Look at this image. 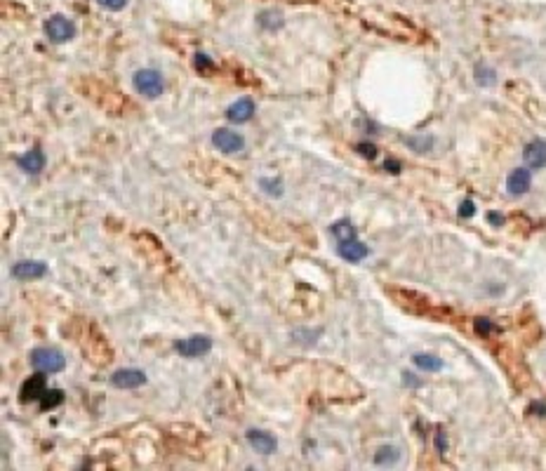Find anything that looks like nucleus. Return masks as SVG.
Listing matches in <instances>:
<instances>
[{
	"label": "nucleus",
	"mask_w": 546,
	"mask_h": 471,
	"mask_svg": "<svg viewBox=\"0 0 546 471\" xmlns=\"http://www.w3.org/2000/svg\"><path fill=\"white\" fill-rule=\"evenodd\" d=\"M31 365L38 370V373L45 375H57L66 368V358L59 349L52 347H38L31 351Z\"/></svg>",
	"instance_id": "1"
},
{
	"label": "nucleus",
	"mask_w": 546,
	"mask_h": 471,
	"mask_svg": "<svg viewBox=\"0 0 546 471\" xmlns=\"http://www.w3.org/2000/svg\"><path fill=\"white\" fill-rule=\"evenodd\" d=\"M132 85L146 99H158L165 92V78L156 69H139L132 76Z\"/></svg>",
	"instance_id": "2"
},
{
	"label": "nucleus",
	"mask_w": 546,
	"mask_h": 471,
	"mask_svg": "<svg viewBox=\"0 0 546 471\" xmlns=\"http://www.w3.org/2000/svg\"><path fill=\"white\" fill-rule=\"evenodd\" d=\"M43 31H45L47 41L54 43V45H64V43L76 38V24L64 14H52L49 19H45Z\"/></svg>",
	"instance_id": "3"
},
{
	"label": "nucleus",
	"mask_w": 546,
	"mask_h": 471,
	"mask_svg": "<svg viewBox=\"0 0 546 471\" xmlns=\"http://www.w3.org/2000/svg\"><path fill=\"white\" fill-rule=\"evenodd\" d=\"M174 351L181 353L184 358H201L212 351V340L207 335H193L186 340L174 342Z\"/></svg>",
	"instance_id": "4"
},
{
	"label": "nucleus",
	"mask_w": 546,
	"mask_h": 471,
	"mask_svg": "<svg viewBox=\"0 0 546 471\" xmlns=\"http://www.w3.org/2000/svg\"><path fill=\"white\" fill-rule=\"evenodd\" d=\"M212 146L222 153H238L245 149V137L240 132H234L229 127H217L212 132Z\"/></svg>",
	"instance_id": "5"
},
{
	"label": "nucleus",
	"mask_w": 546,
	"mask_h": 471,
	"mask_svg": "<svg viewBox=\"0 0 546 471\" xmlns=\"http://www.w3.org/2000/svg\"><path fill=\"white\" fill-rule=\"evenodd\" d=\"M109 382H111L115 389H139V386L146 384V373L144 370H137V368L115 370Z\"/></svg>",
	"instance_id": "6"
},
{
	"label": "nucleus",
	"mask_w": 546,
	"mask_h": 471,
	"mask_svg": "<svg viewBox=\"0 0 546 471\" xmlns=\"http://www.w3.org/2000/svg\"><path fill=\"white\" fill-rule=\"evenodd\" d=\"M255 102H252L250 97H240L238 102H234L229 109H226V120L229 123H236V125H242V123H250L252 118H255Z\"/></svg>",
	"instance_id": "7"
},
{
	"label": "nucleus",
	"mask_w": 546,
	"mask_h": 471,
	"mask_svg": "<svg viewBox=\"0 0 546 471\" xmlns=\"http://www.w3.org/2000/svg\"><path fill=\"white\" fill-rule=\"evenodd\" d=\"M47 274V264L38 259H21L12 267V276L16 281H36Z\"/></svg>",
	"instance_id": "8"
},
{
	"label": "nucleus",
	"mask_w": 546,
	"mask_h": 471,
	"mask_svg": "<svg viewBox=\"0 0 546 471\" xmlns=\"http://www.w3.org/2000/svg\"><path fill=\"white\" fill-rule=\"evenodd\" d=\"M245 436H247V443H250V448H252V450H257L259 455H273L275 448H278V441H275V436L269 434V431L250 429Z\"/></svg>",
	"instance_id": "9"
},
{
	"label": "nucleus",
	"mask_w": 546,
	"mask_h": 471,
	"mask_svg": "<svg viewBox=\"0 0 546 471\" xmlns=\"http://www.w3.org/2000/svg\"><path fill=\"white\" fill-rule=\"evenodd\" d=\"M47 391V384H45V373H38L29 377V380L21 384V391H19V401L21 403H29V401H41L43 393Z\"/></svg>",
	"instance_id": "10"
},
{
	"label": "nucleus",
	"mask_w": 546,
	"mask_h": 471,
	"mask_svg": "<svg viewBox=\"0 0 546 471\" xmlns=\"http://www.w3.org/2000/svg\"><path fill=\"white\" fill-rule=\"evenodd\" d=\"M337 254L344 262H349V264H358V262H363V259L367 257L369 254V248L365 245V243H361L356 238V241H346V243H337Z\"/></svg>",
	"instance_id": "11"
},
{
	"label": "nucleus",
	"mask_w": 546,
	"mask_h": 471,
	"mask_svg": "<svg viewBox=\"0 0 546 471\" xmlns=\"http://www.w3.org/2000/svg\"><path fill=\"white\" fill-rule=\"evenodd\" d=\"M523 160L530 170H542L546 165V142L544 140H532L523 149Z\"/></svg>",
	"instance_id": "12"
},
{
	"label": "nucleus",
	"mask_w": 546,
	"mask_h": 471,
	"mask_svg": "<svg viewBox=\"0 0 546 471\" xmlns=\"http://www.w3.org/2000/svg\"><path fill=\"white\" fill-rule=\"evenodd\" d=\"M16 165H19L26 175H41L43 168H45V153H43L41 149H31L24 156L16 158Z\"/></svg>",
	"instance_id": "13"
},
{
	"label": "nucleus",
	"mask_w": 546,
	"mask_h": 471,
	"mask_svg": "<svg viewBox=\"0 0 546 471\" xmlns=\"http://www.w3.org/2000/svg\"><path fill=\"white\" fill-rule=\"evenodd\" d=\"M530 184H532V175H530V170H525V168L514 170V173L509 175V179H506V188H509L511 196H523V193L530 188Z\"/></svg>",
	"instance_id": "14"
},
{
	"label": "nucleus",
	"mask_w": 546,
	"mask_h": 471,
	"mask_svg": "<svg viewBox=\"0 0 546 471\" xmlns=\"http://www.w3.org/2000/svg\"><path fill=\"white\" fill-rule=\"evenodd\" d=\"M330 234L334 236V241L337 243H346V241H356L358 238V231H356V226L351 224L349 219H339V221H334L332 226H330Z\"/></svg>",
	"instance_id": "15"
},
{
	"label": "nucleus",
	"mask_w": 546,
	"mask_h": 471,
	"mask_svg": "<svg viewBox=\"0 0 546 471\" xmlns=\"http://www.w3.org/2000/svg\"><path fill=\"white\" fill-rule=\"evenodd\" d=\"M257 24L262 26L264 31L275 33V31H280V29H283L285 19H283V14H280V12H275V10H264V12L257 17Z\"/></svg>",
	"instance_id": "16"
},
{
	"label": "nucleus",
	"mask_w": 546,
	"mask_h": 471,
	"mask_svg": "<svg viewBox=\"0 0 546 471\" xmlns=\"http://www.w3.org/2000/svg\"><path fill=\"white\" fill-rule=\"evenodd\" d=\"M398 459H400V450L396 446H382L374 452V464L377 467H389V464H396Z\"/></svg>",
	"instance_id": "17"
},
{
	"label": "nucleus",
	"mask_w": 546,
	"mask_h": 471,
	"mask_svg": "<svg viewBox=\"0 0 546 471\" xmlns=\"http://www.w3.org/2000/svg\"><path fill=\"white\" fill-rule=\"evenodd\" d=\"M412 361L419 370H426V373H438V370H443V361H440L438 356H431V353H417V356H412Z\"/></svg>",
	"instance_id": "18"
},
{
	"label": "nucleus",
	"mask_w": 546,
	"mask_h": 471,
	"mask_svg": "<svg viewBox=\"0 0 546 471\" xmlns=\"http://www.w3.org/2000/svg\"><path fill=\"white\" fill-rule=\"evenodd\" d=\"M259 188L271 198H280L285 193L283 179H275V177H262V179H259Z\"/></svg>",
	"instance_id": "19"
},
{
	"label": "nucleus",
	"mask_w": 546,
	"mask_h": 471,
	"mask_svg": "<svg viewBox=\"0 0 546 471\" xmlns=\"http://www.w3.org/2000/svg\"><path fill=\"white\" fill-rule=\"evenodd\" d=\"M64 403V391L59 389H47L41 398V410H54Z\"/></svg>",
	"instance_id": "20"
},
{
	"label": "nucleus",
	"mask_w": 546,
	"mask_h": 471,
	"mask_svg": "<svg viewBox=\"0 0 546 471\" xmlns=\"http://www.w3.org/2000/svg\"><path fill=\"white\" fill-rule=\"evenodd\" d=\"M476 80H478V85H494V71L492 69H488V66H483V64H478L476 66Z\"/></svg>",
	"instance_id": "21"
},
{
	"label": "nucleus",
	"mask_w": 546,
	"mask_h": 471,
	"mask_svg": "<svg viewBox=\"0 0 546 471\" xmlns=\"http://www.w3.org/2000/svg\"><path fill=\"white\" fill-rule=\"evenodd\" d=\"M97 5L104 10H111V12H120V10H125L128 0H97Z\"/></svg>",
	"instance_id": "22"
},
{
	"label": "nucleus",
	"mask_w": 546,
	"mask_h": 471,
	"mask_svg": "<svg viewBox=\"0 0 546 471\" xmlns=\"http://www.w3.org/2000/svg\"><path fill=\"white\" fill-rule=\"evenodd\" d=\"M494 330H497V328H494L488 318H478L476 320V332H478V335H490V332H494Z\"/></svg>",
	"instance_id": "23"
},
{
	"label": "nucleus",
	"mask_w": 546,
	"mask_h": 471,
	"mask_svg": "<svg viewBox=\"0 0 546 471\" xmlns=\"http://www.w3.org/2000/svg\"><path fill=\"white\" fill-rule=\"evenodd\" d=\"M358 151H361V156H365V158H377V146H372V144H367V142H363V144H358Z\"/></svg>",
	"instance_id": "24"
},
{
	"label": "nucleus",
	"mask_w": 546,
	"mask_h": 471,
	"mask_svg": "<svg viewBox=\"0 0 546 471\" xmlns=\"http://www.w3.org/2000/svg\"><path fill=\"white\" fill-rule=\"evenodd\" d=\"M193 64H196V69H198V71H207V69H212V62H209V59H207V54H201V52L196 54V62H193Z\"/></svg>",
	"instance_id": "25"
},
{
	"label": "nucleus",
	"mask_w": 546,
	"mask_h": 471,
	"mask_svg": "<svg viewBox=\"0 0 546 471\" xmlns=\"http://www.w3.org/2000/svg\"><path fill=\"white\" fill-rule=\"evenodd\" d=\"M473 212H476V205H473V201H464L459 205V217H473Z\"/></svg>",
	"instance_id": "26"
},
{
	"label": "nucleus",
	"mask_w": 546,
	"mask_h": 471,
	"mask_svg": "<svg viewBox=\"0 0 546 471\" xmlns=\"http://www.w3.org/2000/svg\"><path fill=\"white\" fill-rule=\"evenodd\" d=\"M488 221L492 226H501L504 224V215H499V212H488Z\"/></svg>",
	"instance_id": "27"
},
{
	"label": "nucleus",
	"mask_w": 546,
	"mask_h": 471,
	"mask_svg": "<svg viewBox=\"0 0 546 471\" xmlns=\"http://www.w3.org/2000/svg\"><path fill=\"white\" fill-rule=\"evenodd\" d=\"M389 173H400V163L398 160H386V165H384Z\"/></svg>",
	"instance_id": "28"
},
{
	"label": "nucleus",
	"mask_w": 546,
	"mask_h": 471,
	"mask_svg": "<svg viewBox=\"0 0 546 471\" xmlns=\"http://www.w3.org/2000/svg\"><path fill=\"white\" fill-rule=\"evenodd\" d=\"M435 448H438V452H445V436L443 434H435Z\"/></svg>",
	"instance_id": "29"
}]
</instances>
